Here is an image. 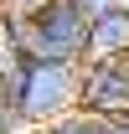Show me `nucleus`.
Listing matches in <instances>:
<instances>
[{"label": "nucleus", "mask_w": 129, "mask_h": 134, "mask_svg": "<svg viewBox=\"0 0 129 134\" xmlns=\"http://www.w3.org/2000/svg\"><path fill=\"white\" fill-rule=\"evenodd\" d=\"M0 98L16 129H41L52 119L78 108V62H52V57H21L0 77Z\"/></svg>", "instance_id": "nucleus-1"}, {"label": "nucleus", "mask_w": 129, "mask_h": 134, "mask_svg": "<svg viewBox=\"0 0 129 134\" xmlns=\"http://www.w3.org/2000/svg\"><path fill=\"white\" fill-rule=\"evenodd\" d=\"M21 36H26L31 57L83 62L88 57V10L78 0H41L36 10L21 16Z\"/></svg>", "instance_id": "nucleus-2"}, {"label": "nucleus", "mask_w": 129, "mask_h": 134, "mask_svg": "<svg viewBox=\"0 0 129 134\" xmlns=\"http://www.w3.org/2000/svg\"><path fill=\"white\" fill-rule=\"evenodd\" d=\"M78 114L129 119V57H83L78 62Z\"/></svg>", "instance_id": "nucleus-3"}, {"label": "nucleus", "mask_w": 129, "mask_h": 134, "mask_svg": "<svg viewBox=\"0 0 129 134\" xmlns=\"http://www.w3.org/2000/svg\"><path fill=\"white\" fill-rule=\"evenodd\" d=\"M88 57H129V10L124 5L88 16Z\"/></svg>", "instance_id": "nucleus-4"}, {"label": "nucleus", "mask_w": 129, "mask_h": 134, "mask_svg": "<svg viewBox=\"0 0 129 134\" xmlns=\"http://www.w3.org/2000/svg\"><path fill=\"white\" fill-rule=\"evenodd\" d=\"M31 134H98V119H88V114H62V119H52V124H41V129H31Z\"/></svg>", "instance_id": "nucleus-5"}, {"label": "nucleus", "mask_w": 129, "mask_h": 134, "mask_svg": "<svg viewBox=\"0 0 129 134\" xmlns=\"http://www.w3.org/2000/svg\"><path fill=\"white\" fill-rule=\"evenodd\" d=\"M36 5H41V0H0V16H26Z\"/></svg>", "instance_id": "nucleus-6"}, {"label": "nucleus", "mask_w": 129, "mask_h": 134, "mask_svg": "<svg viewBox=\"0 0 129 134\" xmlns=\"http://www.w3.org/2000/svg\"><path fill=\"white\" fill-rule=\"evenodd\" d=\"M98 134H129V119H98Z\"/></svg>", "instance_id": "nucleus-7"}, {"label": "nucleus", "mask_w": 129, "mask_h": 134, "mask_svg": "<svg viewBox=\"0 0 129 134\" xmlns=\"http://www.w3.org/2000/svg\"><path fill=\"white\" fill-rule=\"evenodd\" d=\"M83 10H88V16H93V10H109V5H119V0H78Z\"/></svg>", "instance_id": "nucleus-8"}, {"label": "nucleus", "mask_w": 129, "mask_h": 134, "mask_svg": "<svg viewBox=\"0 0 129 134\" xmlns=\"http://www.w3.org/2000/svg\"><path fill=\"white\" fill-rule=\"evenodd\" d=\"M0 134H16V124H10V114H5V98H0Z\"/></svg>", "instance_id": "nucleus-9"}, {"label": "nucleus", "mask_w": 129, "mask_h": 134, "mask_svg": "<svg viewBox=\"0 0 129 134\" xmlns=\"http://www.w3.org/2000/svg\"><path fill=\"white\" fill-rule=\"evenodd\" d=\"M119 5H124V10H129V0H119Z\"/></svg>", "instance_id": "nucleus-10"}, {"label": "nucleus", "mask_w": 129, "mask_h": 134, "mask_svg": "<svg viewBox=\"0 0 129 134\" xmlns=\"http://www.w3.org/2000/svg\"><path fill=\"white\" fill-rule=\"evenodd\" d=\"M16 134H31V129H16Z\"/></svg>", "instance_id": "nucleus-11"}]
</instances>
